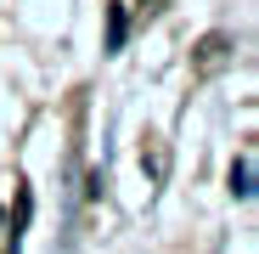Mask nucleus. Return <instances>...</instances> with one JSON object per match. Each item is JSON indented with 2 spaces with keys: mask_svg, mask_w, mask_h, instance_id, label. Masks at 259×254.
I'll list each match as a JSON object with an SVG mask.
<instances>
[{
  "mask_svg": "<svg viewBox=\"0 0 259 254\" xmlns=\"http://www.w3.org/2000/svg\"><path fill=\"white\" fill-rule=\"evenodd\" d=\"M107 46H113V51L124 46V12H118V6L107 12Z\"/></svg>",
  "mask_w": 259,
  "mask_h": 254,
  "instance_id": "1",
  "label": "nucleus"
},
{
  "mask_svg": "<svg viewBox=\"0 0 259 254\" xmlns=\"http://www.w3.org/2000/svg\"><path fill=\"white\" fill-rule=\"evenodd\" d=\"M248 181H253V169H248V164H237V169H231V187H237V198H248V192H253Z\"/></svg>",
  "mask_w": 259,
  "mask_h": 254,
  "instance_id": "2",
  "label": "nucleus"
}]
</instances>
